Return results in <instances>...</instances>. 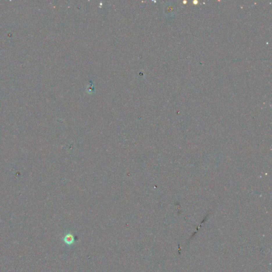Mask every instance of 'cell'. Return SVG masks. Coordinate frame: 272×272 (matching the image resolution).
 Returning <instances> with one entry per match:
<instances>
[{
	"label": "cell",
	"mask_w": 272,
	"mask_h": 272,
	"mask_svg": "<svg viewBox=\"0 0 272 272\" xmlns=\"http://www.w3.org/2000/svg\"><path fill=\"white\" fill-rule=\"evenodd\" d=\"M64 240H65V243H67V244H70L73 243L74 239V237L72 236V235H71L70 234H69L68 235L65 236Z\"/></svg>",
	"instance_id": "obj_1"
}]
</instances>
